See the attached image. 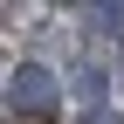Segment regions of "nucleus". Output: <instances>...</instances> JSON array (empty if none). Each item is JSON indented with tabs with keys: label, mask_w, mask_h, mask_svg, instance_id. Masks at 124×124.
Wrapping results in <instances>:
<instances>
[{
	"label": "nucleus",
	"mask_w": 124,
	"mask_h": 124,
	"mask_svg": "<svg viewBox=\"0 0 124 124\" xmlns=\"http://www.w3.org/2000/svg\"><path fill=\"white\" fill-rule=\"evenodd\" d=\"M62 97H69V83H62L48 62H14V69H7V103L21 117H55Z\"/></svg>",
	"instance_id": "obj_1"
},
{
	"label": "nucleus",
	"mask_w": 124,
	"mask_h": 124,
	"mask_svg": "<svg viewBox=\"0 0 124 124\" xmlns=\"http://www.w3.org/2000/svg\"><path fill=\"white\" fill-rule=\"evenodd\" d=\"M83 124H124V110H110V103H90V110H83Z\"/></svg>",
	"instance_id": "obj_2"
},
{
	"label": "nucleus",
	"mask_w": 124,
	"mask_h": 124,
	"mask_svg": "<svg viewBox=\"0 0 124 124\" xmlns=\"http://www.w3.org/2000/svg\"><path fill=\"white\" fill-rule=\"evenodd\" d=\"M97 7H103V28H117V35H124V0H97Z\"/></svg>",
	"instance_id": "obj_3"
}]
</instances>
